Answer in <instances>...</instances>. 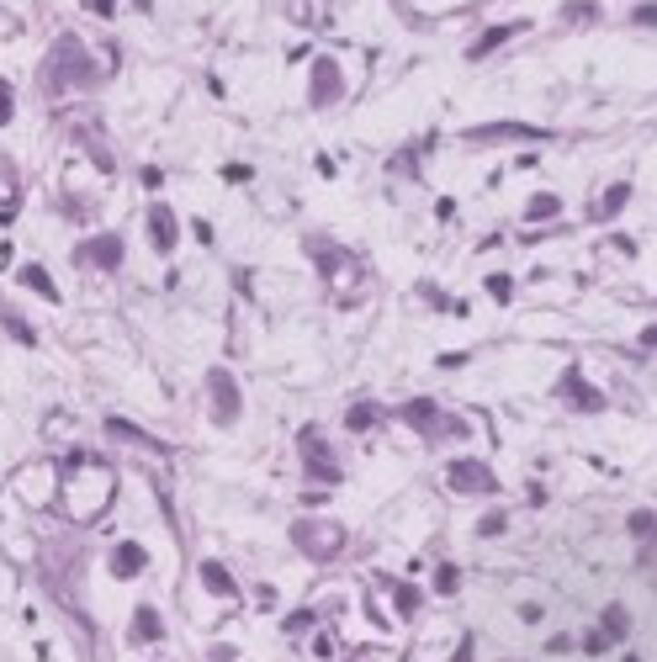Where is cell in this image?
Masks as SVG:
<instances>
[{"mask_svg":"<svg viewBox=\"0 0 657 662\" xmlns=\"http://www.w3.org/2000/svg\"><path fill=\"white\" fill-rule=\"evenodd\" d=\"M514 32H525V22H503V27H488L483 37H477V43H472V59H488V54H493V48H503Z\"/></svg>","mask_w":657,"mask_h":662,"instance_id":"cell-11","label":"cell"},{"mask_svg":"<svg viewBox=\"0 0 657 662\" xmlns=\"http://www.w3.org/2000/svg\"><path fill=\"white\" fill-rule=\"evenodd\" d=\"M562 392L572 397V403H583V408H604V397H599L594 387H583V376H578V371H567V376H562Z\"/></svg>","mask_w":657,"mask_h":662,"instance_id":"cell-13","label":"cell"},{"mask_svg":"<svg viewBox=\"0 0 657 662\" xmlns=\"http://www.w3.org/2000/svg\"><path fill=\"white\" fill-rule=\"evenodd\" d=\"M382 419V408H350V429H372Z\"/></svg>","mask_w":657,"mask_h":662,"instance_id":"cell-23","label":"cell"},{"mask_svg":"<svg viewBox=\"0 0 657 662\" xmlns=\"http://www.w3.org/2000/svg\"><path fill=\"white\" fill-rule=\"evenodd\" d=\"M5 329L16 334V339H22V345H32V339H37V334H32L27 324H22V318H5Z\"/></svg>","mask_w":657,"mask_h":662,"instance_id":"cell-28","label":"cell"},{"mask_svg":"<svg viewBox=\"0 0 657 662\" xmlns=\"http://www.w3.org/2000/svg\"><path fill=\"white\" fill-rule=\"evenodd\" d=\"M11 106H16V101H11V85L0 80V122H11Z\"/></svg>","mask_w":657,"mask_h":662,"instance_id":"cell-29","label":"cell"},{"mask_svg":"<svg viewBox=\"0 0 657 662\" xmlns=\"http://www.w3.org/2000/svg\"><path fill=\"white\" fill-rule=\"evenodd\" d=\"M202 583H207V588H213L218 599H234V594H239V588H234V577H228V567H223V562H202Z\"/></svg>","mask_w":657,"mask_h":662,"instance_id":"cell-12","label":"cell"},{"mask_svg":"<svg viewBox=\"0 0 657 662\" xmlns=\"http://www.w3.org/2000/svg\"><path fill=\"white\" fill-rule=\"evenodd\" d=\"M557 212H562V202H557V196H535L525 217H531V223H541V217H557Z\"/></svg>","mask_w":657,"mask_h":662,"instance_id":"cell-20","label":"cell"},{"mask_svg":"<svg viewBox=\"0 0 657 662\" xmlns=\"http://www.w3.org/2000/svg\"><path fill=\"white\" fill-rule=\"evenodd\" d=\"M43 75H48V91H64V85H95V80H101V69H95V59L85 54V43L69 37V32L54 43V59H48Z\"/></svg>","mask_w":657,"mask_h":662,"instance_id":"cell-1","label":"cell"},{"mask_svg":"<svg viewBox=\"0 0 657 662\" xmlns=\"http://www.w3.org/2000/svg\"><path fill=\"white\" fill-rule=\"evenodd\" d=\"M106 429H112V435H123V440H133V446H149V451L170 456V446H159V440H149L144 429H133V424H127V419H112V424H106Z\"/></svg>","mask_w":657,"mask_h":662,"instance_id":"cell-16","label":"cell"},{"mask_svg":"<svg viewBox=\"0 0 657 662\" xmlns=\"http://www.w3.org/2000/svg\"><path fill=\"white\" fill-rule=\"evenodd\" d=\"M541 127H514V122H503V127H477L472 138H535Z\"/></svg>","mask_w":657,"mask_h":662,"instance_id":"cell-18","label":"cell"},{"mask_svg":"<svg viewBox=\"0 0 657 662\" xmlns=\"http://www.w3.org/2000/svg\"><path fill=\"white\" fill-rule=\"evenodd\" d=\"M445 482H451L456 493H493V487H499V477H493L483 461H451V466H445Z\"/></svg>","mask_w":657,"mask_h":662,"instance_id":"cell-5","label":"cell"},{"mask_svg":"<svg viewBox=\"0 0 657 662\" xmlns=\"http://www.w3.org/2000/svg\"><path fill=\"white\" fill-rule=\"evenodd\" d=\"M75 260L80 266H95V271H117L123 266V239L117 234H95V239H85L75 249Z\"/></svg>","mask_w":657,"mask_h":662,"instance_id":"cell-4","label":"cell"},{"mask_svg":"<svg viewBox=\"0 0 657 662\" xmlns=\"http://www.w3.org/2000/svg\"><path fill=\"white\" fill-rule=\"evenodd\" d=\"M626 202H631V186H626V181H615L610 191H604V202H599V212H594V217H615V212L626 207Z\"/></svg>","mask_w":657,"mask_h":662,"instance_id":"cell-17","label":"cell"},{"mask_svg":"<svg viewBox=\"0 0 657 662\" xmlns=\"http://www.w3.org/2000/svg\"><path fill=\"white\" fill-rule=\"evenodd\" d=\"M631 662H636V657H631Z\"/></svg>","mask_w":657,"mask_h":662,"instance_id":"cell-32","label":"cell"},{"mask_svg":"<svg viewBox=\"0 0 657 662\" xmlns=\"http://www.w3.org/2000/svg\"><path fill=\"white\" fill-rule=\"evenodd\" d=\"M631 536H636V541H652V536H657V514L636 509V514H631Z\"/></svg>","mask_w":657,"mask_h":662,"instance_id":"cell-19","label":"cell"},{"mask_svg":"<svg viewBox=\"0 0 657 662\" xmlns=\"http://www.w3.org/2000/svg\"><path fill=\"white\" fill-rule=\"evenodd\" d=\"M292 546L308 551V557H334L344 546V530L329 525V519H297V525H292Z\"/></svg>","mask_w":657,"mask_h":662,"instance_id":"cell-2","label":"cell"},{"mask_svg":"<svg viewBox=\"0 0 657 662\" xmlns=\"http://www.w3.org/2000/svg\"><path fill=\"white\" fill-rule=\"evenodd\" d=\"M22 286H32L37 297H48V302H59V286L48 281V271H43V266H22Z\"/></svg>","mask_w":657,"mask_h":662,"instance_id":"cell-15","label":"cell"},{"mask_svg":"<svg viewBox=\"0 0 657 662\" xmlns=\"http://www.w3.org/2000/svg\"><path fill=\"white\" fill-rule=\"evenodd\" d=\"M626 631H631V615L621 609V604H610V609H604V620H599V636H604V641H621Z\"/></svg>","mask_w":657,"mask_h":662,"instance_id":"cell-14","label":"cell"},{"mask_svg":"<svg viewBox=\"0 0 657 662\" xmlns=\"http://www.w3.org/2000/svg\"><path fill=\"white\" fill-rule=\"evenodd\" d=\"M599 5H567V22H594Z\"/></svg>","mask_w":657,"mask_h":662,"instance_id":"cell-26","label":"cell"},{"mask_svg":"<svg viewBox=\"0 0 657 662\" xmlns=\"http://www.w3.org/2000/svg\"><path fill=\"white\" fill-rule=\"evenodd\" d=\"M175 239H181V228H175V212L164 207H149V244H154L159 255H175Z\"/></svg>","mask_w":657,"mask_h":662,"instance_id":"cell-8","label":"cell"},{"mask_svg":"<svg viewBox=\"0 0 657 662\" xmlns=\"http://www.w3.org/2000/svg\"><path fill=\"white\" fill-rule=\"evenodd\" d=\"M144 562H149V557H144V546L138 541H123L117 551H112V572H117V577H138Z\"/></svg>","mask_w":657,"mask_h":662,"instance_id":"cell-10","label":"cell"},{"mask_svg":"<svg viewBox=\"0 0 657 662\" xmlns=\"http://www.w3.org/2000/svg\"><path fill=\"white\" fill-rule=\"evenodd\" d=\"M403 419H408V424H430V419H435V403H424V397H419V403H408Z\"/></svg>","mask_w":657,"mask_h":662,"instance_id":"cell-21","label":"cell"},{"mask_svg":"<svg viewBox=\"0 0 657 662\" xmlns=\"http://www.w3.org/2000/svg\"><path fill=\"white\" fill-rule=\"evenodd\" d=\"M636 27H657V5H642L636 11Z\"/></svg>","mask_w":657,"mask_h":662,"instance_id":"cell-30","label":"cell"},{"mask_svg":"<svg viewBox=\"0 0 657 662\" xmlns=\"http://www.w3.org/2000/svg\"><path fill=\"white\" fill-rule=\"evenodd\" d=\"M642 345H652V350H657V324H652L647 334H642Z\"/></svg>","mask_w":657,"mask_h":662,"instance_id":"cell-31","label":"cell"},{"mask_svg":"<svg viewBox=\"0 0 657 662\" xmlns=\"http://www.w3.org/2000/svg\"><path fill=\"white\" fill-rule=\"evenodd\" d=\"M159 636H164L159 609H154V604H138V609H133V641H138V647H149V641H159Z\"/></svg>","mask_w":657,"mask_h":662,"instance_id":"cell-9","label":"cell"},{"mask_svg":"<svg viewBox=\"0 0 657 662\" xmlns=\"http://www.w3.org/2000/svg\"><path fill=\"white\" fill-rule=\"evenodd\" d=\"M503 530V514H483V519H477V536H499Z\"/></svg>","mask_w":657,"mask_h":662,"instance_id":"cell-25","label":"cell"},{"mask_svg":"<svg viewBox=\"0 0 657 662\" xmlns=\"http://www.w3.org/2000/svg\"><path fill=\"white\" fill-rule=\"evenodd\" d=\"M340 91H344L340 64H334V59H318L314 64V85H308V101H314V106H334V101H340Z\"/></svg>","mask_w":657,"mask_h":662,"instance_id":"cell-6","label":"cell"},{"mask_svg":"<svg viewBox=\"0 0 657 662\" xmlns=\"http://www.w3.org/2000/svg\"><path fill=\"white\" fill-rule=\"evenodd\" d=\"M91 16H117V0H85Z\"/></svg>","mask_w":657,"mask_h":662,"instance_id":"cell-27","label":"cell"},{"mask_svg":"<svg viewBox=\"0 0 657 662\" xmlns=\"http://www.w3.org/2000/svg\"><path fill=\"white\" fill-rule=\"evenodd\" d=\"M456 588H462V572H456V567H440L435 572V594H456Z\"/></svg>","mask_w":657,"mask_h":662,"instance_id":"cell-22","label":"cell"},{"mask_svg":"<svg viewBox=\"0 0 657 662\" xmlns=\"http://www.w3.org/2000/svg\"><path fill=\"white\" fill-rule=\"evenodd\" d=\"M207 392H213V419L218 424H234L239 414H244V397H239V382L223 371V366H213L207 371Z\"/></svg>","mask_w":657,"mask_h":662,"instance_id":"cell-3","label":"cell"},{"mask_svg":"<svg viewBox=\"0 0 657 662\" xmlns=\"http://www.w3.org/2000/svg\"><path fill=\"white\" fill-rule=\"evenodd\" d=\"M509 292H514V281H509V276H488V297H509Z\"/></svg>","mask_w":657,"mask_h":662,"instance_id":"cell-24","label":"cell"},{"mask_svg":"<svg viewBox=\"0 0 657 662\" xmlns=\"http://www.w3.org/2000/svg\"><path fill=\"white\" fill-rule=\"evenodd\" d=\"M303 456H308V472L318 482H340V461H334V451H324V440L314 429H303Z\"/></svg>","mask_w":657,"mask_h":662,"instance_id":"cell-7","label":"cell"}]
</instances>
